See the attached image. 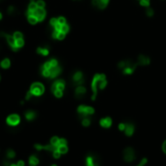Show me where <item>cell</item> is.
<instances>
[{"instance_id": "6da1fadb", "label": "cell", "mask_w": 166, "mask_h": 166, "mask_svg": "<svg viewBox=\"0 0 166 166\" xmlns=\"http://www.w3.org/2000/svg\"><path fill=\"white\" fill-rule=\"evenodd\" d=\"M49 144L51 145V147L53 149L52 153L55 152V151H58L61 155H66L69 151V147H68V142L65 138L59 137V136H52L49 140ZM51 153V155H52Z\"/></svg>"}, {"instance_id": "7a4b0ae2", "label": "cell", "mask_w": 166, "mask_h": 166, "mask_svg": "<svg viewBox=\"0 0 166 166\" xmlns=\"http://www.w3.org/2000/svg\"><path fill=\"white\" fill-rule=\"evenodd\" d=\"M5 123H6V125L8 127L11 128H16L19 127L21 123V115L17 114V113H12L8 115L5 119Z\"/></svg>"}, {"instance_id": "3957f363", "label": "cell", "mask_w": 166, "mask_h": 166, "mask_svg": "<svg viewBox=\"0 0 166 166\" xmlns=\"http://www.w3.org/2000/svg\"><path fill=\"white\" fill-rule=\"evenodd\" d=\"M29 91L31 92L33 97H40L45 92V85L40 82H35L30 85Z\"/></svg>"}, {"instance_id": "277c9868", "label": "cell", "mask_w": 166, "mask_h": 166, "mask_svg": "<svg viewBox=\"0 0 166 166\" xmlns=\"http://www.w3.org/2000/svg\"><path fill=\"white\" fill-rule=\"evenodd\" d=\"M77 113L81 118H85V117H90L94 114V108L89 105H80L77 108Z\"/></svg>"}, {"instance_id": "5b68a950", "label": "cell", "mask_w": 166, "mask_h": 166, "mask_svg": "<svg viewBox=\"0 0 166 166\" xmlns=\"http://www.w3.org/2000/svg\"><path fill=\"white\" fill-rule=\"evenodd\" d=\"M123 159L125 162L130 163V162L134 161V159H135V157H136L135 151H134L131 147L125 148L123 150Z\"/></svg>"}, {"instance_id": "8992f818", "label": "cell", "mask_w": 166, "mask_h": 166, "mask_svg": "<svg viewBox=\"0 0 166 166\" xmlns=\"http://www.w3.org/2000/svg\"><path fill=\"white\" fill-rule=\"evenodd\" d=\"M119 67L123 70L124 74L129 75V74H131V73H133V71L135 70L136 64H133V63L130 61H121L119 63Z\"/></svg>"}, {"instance_id": "52a82bcc", "label": "cell", "mask_w": 166, "mask_h": 166, "mask_svg": "<svg viewBox=\"0 0 166 166\" xmlns=\"http://www.w3.org/2000/svg\"><path fill=\"white\" fill-rule=\"evenodd\" d=\"M85 166H99V159L95 155H87L85 159Z\"/></svg>"}, {"instance_id": "ba28073f", "label": "cell", "mask_w": 166, "mask_h": 166, "mask_svg": "<svg viewBox=\"0 0 166 166\" xmlns=\"http://www.w3.org/2000/svg\"><path fill=\"white\" fill-rule=\"evenodd\" d=\"M24 119H25L26 121L28 123H32V121H35L38 117V114L35 110H32V109H29V110H26L24 112V115H23Z\"/></svg>"}, {"instance_id": "9c48e42d", "label": "cell", "mask_w": 166, "mask_h": 166, "mask_svg": "<svg viewBox=\"0 0 166 166\" xmlns=\"http://www.w3.org/2000/svg\"><path fill=\"white\" fill-rule=\"evenodd\" d=\"M27 15H33V16L38 19V21H43L46 18V12H45V10L42 8H37L35 11H33L32 13H26V16H27Z\"/></svg>"}, {"instance_id": "30bf717a", "label": "cell", "mask_w": 166, "mask_h": 166, "mask_svg": "<svg viewBox=\"0 0 166 166\" xmlns=\"http://www.w3.org/2000/svg\"><path fill=\"white\" fill-rule=\"evenodd\" d=\"M65 89V82L63 80H57V81L53 82V84L52 85V92L55 91V90H61V91H64Z\"/></svg>"}, {"instance_id": "8fae6325", "label": "cell", "mask_w": 166, "mask_h": 166, "mask_svg": "<svg viewBox=\"0 0 166 166\" xmlns=\"http://www.w3.org/2000/svg\"><path fill=\"white\" fill-rule=\"evenodd\" d=\"M28 166H39L40 164V157L36 153H31L27 158Z\"/></svg>"}, {"instance_id": "7c38bea8", "label": "cell", "mask_w": 166, "mask_h": 166, "mask_svg": "<svg viewBox=\"0 0 166 166\" xmlns=\"http://www.w3.org/2000/svg\"><path fill=\"white\" fill-rule=\"evenodd\" d=\"M0 36H4L5 38H6L7 42L10 45V47L12 48V50L13 51H18V48H17L16 46V40H15V38L13 36L9 35V34H6V33H0Z\"/></svg>"}, {"instance_id": "4fadbf2b", "label": "cell", "mask_w": 166, "mask_h": 166, "mask_svg": "<svg viewBox=\"0 0 166 166\" xmlns=\"http://www.w3.org/2000/svg\"><path fill=\"white\" fill-rule=\"evenodd\" d=\"M16 157H17V152L14 149L9 148L5 151V159L9 160V161H13Z\"/></svg>"}, {"instance_id": "5bb4252c", "label": "cell", "mask_w": 166, "mask_h": 166, "mask_svg": "<svg viewBox=\"0 0 166 166\" xmlns=\"http://www.w3.org/2000/svg\"><path fill=\"white\" fill-rule=\"evenodd\" d=\"M73 82L75 83L76 85H82L84 83V76H83V73L80 71H77L74 73L73 75Z\"/></svg>"}, {"instance_id": "9a60e30c", "label": "cell", "mask_w": 166, "mask_h": 166, "mask_svg": "<svg viewBox=\"0 0 166 166\" xmlns=\"http://www.w3.org/2000/svg\"><path fill=\"white\" fill-rule=\"evenodd\" d=\"M123 132L128 137L132 136L134 132H135V126H134V124L131 123H125V127H124Z\"/></svg>"}, {"instance_id": "2e32d148", "label": "cell", "mask_w": 166, "mask_h": 166, "mask_svg": "<svg viewBox=\"0 0 166 166\" xmlns=\"http://www.w3.org/2000/svg\"><path fill=\"white\" fill-rule=\"evenodd\" d=\"M99 124L103 128H110L112 126V124H113V121H112V119L110 117H105V118H102L100 119Z\"/></svg>"}, {"instance_id": "e0dca14e", "label": "cell", "mask_w": 166, "mask_h": 166, "mask_svg": "<svg viewBox=\"0 0 166 166\" xmlns=\"http://www.w3.org/2000/svg\"><path fill=\"white\" fill-rule=\"evenodd\" d=\"M85 93H87V89L84 85H77L76 89H75V96L77 98H82Z\"/></svg>"}, {"instance_id": "ac0fdd59", "label": "cell", "mask_w": 166, "mask_h": 166, "mask_svg": "<svg viewBox=\"0 0 166 166\" xmlns=\"http://www.w3.org/2000/svg\"><path fill=\"white\" fill-rule=\"evenodd\" d=\"M61 73V68H60L58 65L57 66H53L50 69V78L51 79H53V78H57L58 75Z\"/></svg>"}, {"instance_id": "d6986e66", "label": "cell", "mask_w": 166, "mask_h": 166, "mask_svg": "<svg viewBox=\"0 0 166 166\" xmlns=\"http://www.w3.org/2000/svg\"><path fill=\"white\" fill-rule=\"evenodd\" d=\"M138 64L140 65H148L150 63V58L145 57V55H140L138 57Z\"/></svg>"}, {"instance_id": "ffe728a7", "label": "cell", "mask_w": 166, "mask_h": 166, "mask_svg": "<svg viewBox=\"0 0 166 166\" xmlns=\"http://www.w3.org/2000/svg\"><path fill=\"white\" fill-rule=\"evenodd\" d=\"M65 35L66 34L61 32V31H57V30H53V37L55 39H58V40H62V39L65 38Z\"/></svg>"}, {"instance_id": "44dd1931", "label": "cell", "mask_w": 166, "mask_h": 166, "mask_svg": "<svg viewBox=\"0 0 166 166\" xmlns=\"http://www.w3.org/2000/svg\"><path fill=\"white\" fill-rule=\"evenodd\" d=\"M81 123L84 127H89L91 124V119H90V117H85V118H82L81 119Z\"/></svg>"}, {"instance_id": "7402d4cb", "label": "cell", "mask_w": 166, "mask_h": 166, "mask_svg": "<svg viewBox=\"0 0 166 166\" xmlns=\"http://www.w3.org/2000/svg\"><path fill=\"white\" fill-rule=\"evenodd\" d=\"M0 65H1V67L3 68V69H8L10 67V65H11V61H10L9 58H4V59L0 62Z\"/></svg>"}, {"instance_id": "603a6c76", "label": "cell", "mask_w": 166, "mask_h": 166, "mask_svg": "<svg viewBox=\"0 0 166 166\" xmlns=\"http://www.w3.org/2000/svg\"><path fill=\"white\" fill-rule=\"evenodd\" d=\"M37 4H36V2L34 1H31L30 3L28 5V8H27V11H26V13H32L33 11H35L36 9H37Z\"/></svg>"}, {"instance_id": "cb8c5ba5", "label": "cell", "mask_w": 166, "mask_h": 166, "mask_svg": "<svg viewBox=\"0 0 166 166\" xmlns=\"http://www.w3.org/2000/svg\"><path fill=\"white\" fill-rule=\"evenodd\" d=\"M9 166H26V162L23 159H18L17 161H12Z\"/></svg>"}, {"instance_id": "d4e9b609", "label": "cell", "mask_w": 166, "mask_h": 166, "mask_svg": "<svg viewBox=\"0 0 166 166\" xmlns=\"http://www.w3.org/2000/svg\"><path fill=\"white\" fill-rule=\"evenodd\" d=\"M108 3H109V0H98V3H97L96 7H98L99 9H104L106 8Z\"/></svg>"}, {"instance_id": "484cf974", "label": "cell", "mask_w": 166, "mask_h": 166, "mask_svg": "<svg viewBox=\"0 0 166 166\" xmlns=\"http://www.w3.org/2000/svg\"><path fill=\"white\" fill-rule=\"evenodd\" d=\"M37 53L41 55H48L49 53H50V51H49L48 48H38Z\"/></svg>"}, {"instance_id": "4316f807", "label": "cell", "mask_w": 166, "mask_h": 166, "mask_svg": "<svg viewBox=\"0 0 166 166\" xmlns=\"http://www.w3.org/2000/svg\"><path fill=\"white\" fill-rule=\"evenodd\" d=\"M27 19H28V23L30 24H36L38 23V19L33 15H27Z\"/></svg>"}, {"instance_id": "83f0119b", "label": "cell", "mask_w": 166, "mask_h": 166, "mask_svg": "<svg viewBox=\"0 0 166 166\" xmlns=\"http://www.w3.org/2000/svg\"><path fill=\"white\" fill-rule=\"evenodd\" d=\"M13 37L15 38V40H19V39H23V35L21 32L19 31H16L14 34H13Z\"/></svg>"}, {"instance_id": "f1b7e54d", "label": "cell", "mask_w": 166, "mask_h": 166, "mask_svg": "<svg viewBox=\"0 0 166 166\" xmlns=\"http://www.w3.org/2000/svg\"><path fill=\"white\" fill-rule=\"evenodd\" d=\"M16 46H17V48H18V50H19V49H21V48H23V46H24V41H23V39H19V40H16Z\"/></svg>"}, {"instance_id": "f546056e", "label": "cell", "mask_w": 166, "mask_h": 166, "mask_svg": "<svg viewBox=\"0 0 166 166\" xmlns=\"http://www.w3.org/2000/svg\"><path fill=\"white\" fill-rule=\"evenodd\" d=\"M60 31L63 33H68V31H69V26L67 25V23H65V24H62L61 26H60Z\"/></svg>"}, {"instance_id": "4dcf8cb0", "label": "cell", "mask_w": 166, "mask_h": 166, "mask_svg": "<svg viewBox=\"0 0 166 166\" xmlns=\"http://www.w3.org/2000/svg\"><path fill=\"white\" fill-rule=\"evenodd\" d=\"M57 19H55V18H53V19H51V21H50V24H51V26H53V28L55 27V26L57 25Z\"/></svg>"}, {"instance_id": "1f68e13d", "label": "cell", "mask_w": 166, "mask_h": 166, "mask_svg": "<svg viewBox=\"0 0 166 166\" xmlns=\"http://www.w3.org/2000/svg\"><path fill=\"white\" fill-rule=\"evenodd\" d=\"M36 4H37L38 8H42V9H44V7H45V5H46L43 0H38V1H36Z\"/></svg>"}, {"instance_id": "d6a6232c", "label": "cell", "mask_w": 166, "mask_h": 166, "mask_svg": "<svg viewBox=\"0 0 166 166\" xmlns=\"http://www.w3.org/2000/svg\"><path fill=\"white\" fill-rule=\"evenodd\" d=\"M57 23L58 24L62 25V24L66 23V19H65V18H63V17H59V18H57Z\"/></svg>"}, {"instance_id": "836d02e7", "label": "cell", "mask_w": 166, "mask_h": 166, "mask_svg": "<svg viewBox=\"0 0 166 166\" xmlns=\"http://www.w3.org/2000/svg\"><path fill=\"white\" fill-rule=\"evenodd\" d=\"M140 4L144 7H149V5H150V0H140Z\"/></svg>"}, {"instance_id": "e575fe53", "label": "cell", "mask_w": 166, "mask_h": 166, "mask_svg": "<svg viewBox=\"0 0 166 166\" xmlns=\"http://www.w3.org/2000/svg\"><path fill=\"white\" fill-rule=\"evenodd\" d=\"M32 97H33V96H32V94H31V92L28 90V91L26 92V94H25V97H24V99H25L26 101H28V100H30L31 98H32Z\"/></svg>"}, {"instance_id": "d590c367", "label": "cell", "mask_w": 166, "mask_h": 166, "mask_svg": "<svg viewBox=\"0 0 166 166\" xmlns=\"http://www.w3.org/2000/svg\"><path fill=\"white\" fill-rule=\"evenodd\" d=\"M146 164H147V158H143V159L138 163V165H136V166H145Z\"/></svg>"}, {"instance_id": "8d00e7d4", "label": "cell", "mask_w": 166, "mask_h": 166, "mask_svg": "<svg viewBox=\"0 0 166 166\" xmlns=\"http://www.w3.org/2000/svg\"><path fill=\"white\" fill-rule=\"evenodd\" d=\"M124 127H125V123H121L119 124V130L123 131Z\"/></svg>"}, {"instance_id": "74e56055", "label": "cell", "mask_w": 166, "mask_h": 166, "mask_svg": "<svg viewBox=\"0 0 166 166\" xmlns=\"http://www.w3.org/2000/svg\"><path fill=\"white\" fill-rule=\"evenodd\" d=\"M147 16H149V17L153 16V9H151V8L147 9Z\"/></svg>"}, {"instance_id": "f35d334b", "label": "cell", "mask_w": 166, "mask_h": 166, "mask_svg": "<svg viewBox=\"0 0 166 166\" xmlns=\"http://www.w3.org/2000/svg\"><path fill=\"white\" fill-rule=\"evenodd\" d=\"M162 151H163V153H164L165 155H166V140L162 144Z\"/></svg>"}, {"instance_id": "ab89813d", "label": "cell", "mask_w": 166, "mask_h": 166, "mask_svg": "<svg viewBox=\"0 0 166 166\" xmlns=\"http://www.w3.org/2000/svg\"><path fill=\"white\" fill-rule=\"evenodd\" d=\"M8 12H9V14H13L14 13V12H15V8H14V7H9V8H8Z\"/></svg>"}, {"instance_id": "60d3db41", "label": "cell", "mask_w": 166, "mask_h": 166, "mask_svg": "<svg viewBox=\"0 0 166 166\" xmlns=\"http://www.w3.org/2000/svg\"><path fill=\"white\" fill-rule=\"evenodd\" d=\"M2 19V14L0 13V19Z\"/></svg>"}, {"instance_id": "b9f144b4", "label": "cell", "mask_w": 166, "mask_h": 166, "mask_svg": "<svg viewBox=\"0 0 166 166\" xmlns=\"http://www.w3.org/2000/svg\"><path fill=\"white\" fill-rule=\"evenodd\" d=\"M51 166H58V165H57V164H52Z\"/></svg>"}, {"instance_id": "7bdbcfd3", "label": "cell", "mask_w": 166, "mask_h": 166, "mask_svg": "<svg viewBox=\"0 0 166 166\" xmlns=\"http://www.w3.org/2000/svg\"><path fill=\"white\" fill-rule=\"evenodd\" d=\"M0 152H1V149H0Z\"/></svg>"}]
</instances>
